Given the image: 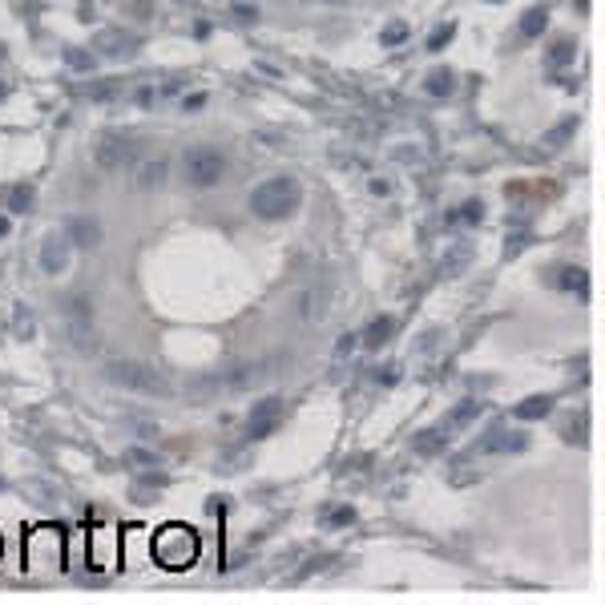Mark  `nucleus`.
I'll return each instance as SVG.
<instances>
[{"label": "nucleus", "instance_id": "nucleus-1", "mask_svg": "<svg viewBox=\"0 0 605 605\" xmlns=\"http://www.w3.org/2000/svg\"><path fill=\"white\" fill-rule=\"evenodd\" d=\"M250 214L263 218V223H283L302 206V186L290 178V174H278V178H266L250 190Z\"/></svg>", "mask_w": 605, "mask_h": 605}, {"label": "nucleus", "instance_id": "nucleus-2", "mask_svg": "<svg viewBox=\"0 0 605 605\" xmlns=\"http://www.w3.org/2000/svg\"><path fill=\"white\" fill-rule=\"evenodd\" d=\"M150 553H154V561H158L162 569H190L202 557V537H198L190 525H162L158 533H154V541H150Z\"/></svg>", "mask_w": 605, "mask_h": 605}, {"label": "nucleus", "instance_id": "nucleus-3", "mask_svg": "<svg viewBox=\"0 0 605 605\" xmlns=\"http://www.w3.org/2000/svg\"><path fill=\"white\" fill-rule=\"evenodd\" d=\"M106 380L126 388V392H142V395H170V380L162 371L145 368L138 359H109L106 364Z\"/></svg>", "mask_w": 605, "mask_h": 605}, {"label": "nucleus", "instance_id": "nucleus-4", "mask_svg": "<svg viewBox=\"0 0 605 605\" xmlns=\"http://www.w3.org/2000/svg\"><path fill=\"white\" fill-rule=\"evenodd\" d=\"M182 174L194 190H211V186H218L226 178V154L218 145H206V142L190 145L182 154Z\"/></svg>", "mask_w": 605, "mask_h": 605}, {"label": "nucleus", "instance_id": "nucleus-5", "mask_svg": "<svg viewBox=\"0 0 605 605\" xmlns=\"http://www.w3.org/2000/svg\"><path fill=\"white\" fill-rule=\"evenodd\" d=\"M25 557H28V569L40 573V569H57L66 561V537L57 525H40L28 533L25 541Z\"/></svg>", "mask_w": 605, "mask_h": 605}, {"label": "nucleus", "instance_id": "nucleus-6", "mask_svg": "<svg viewBox=\"0 0 605 605\" xmlns=\"http://www.w3.org/2000/svg\"><path fill=\"white\" fill-rule=\"evenodd\" d=\"M61 316H66L69 343H73L78 352H90L93 347V302H90V295H69L66 307H61Z\"/></svg>", "mask_w": 605, "mask_h": 605}, {"label": "nucleus", "instance_id": "nucleus-7", "mask_svg": "<svg viewBox=\"0 0 605 605\" xmlns=\"http://www.w3.org/2000/svg\"><path fill=\"white\" fill-rule=\"evenodd\" d=\"M283 416H287L283 395H263V400H254L247 412V436L250 440H266V436H275Z\"/></svg>", "mask_w": 605, "mask_h": 605}, {"label": "nucleus", "instance_id": "nucleus-8", "mask_svg": "<svg viewBox=\"0 0 605 605\" xmlns=\"http://www.w3.org/2000/svg\"><path fill=\"white\" fill-rule=\"evenodd\" d=\"M69 259H73V238L66 235V230H49L45 235V242H40V254L37 263L45 275H66L69 271Z\"/></svg>", "mask_w": 605, "mask_h": 605}, {"label": "nucleus", "instance_id": "nucleus-9", "mask_svg": "<svg viewBox=\"0 0 605 605\" xmlns=\"http://www.w3.org/2000/svg\"><path fill=\"white\" fill-rule=\"evenodd\" d=\"M133 154H138V142H133L130 133H106L102 142H97V166L102 170H121V166H130Z\"/></svg>", "mask_w": 605, "mask_h": 605}, {"label": "nucleus", "instance_id": "nucleus-10", "mask_svg": "<svg viewBox=\"0 0 605 605\" xmlns=\"http://www.w3.org/2000/svg\"><path fill=\"white\" fill-rule=\"evenodd\" d=\"M521 448H529V436L513 432V428H493L485 440H476V452H481V456H493V452H521Z\"/></svg>", "mask_w": 605, "mask_h": 605}, {"label": "nucleus", "instance_id": "nucleus-11", "mask_svg": "<svg viewBox=\"0 0 605 605\" xmlns=\"http://www.w3.org/2000/svg\"><path fill=\"white\" fill-rule=\"evenodd\" d=\"M61 230L73 238V247L93 250L97 242H102V223H97V218H90V214H73V218H69Z\"/></svg>", "mask_w": 605, "mask_h": 605}, {"label": "nucleus", "instance_id": "nucleus-12", "mask_svg": "<svg viewBox=\"0 0 605 605\" xmlns=\"http://www.w3.org/2000/svg\"><path fill=\"white\" fill-rule=\"evenodd\" d=\"M166 174H170V162L150 158L138 166V186H142V190H158V186H166Z\"/></svg>", "mask_w": 605, "mask_h": 605}, {"label": "nucleus", "instance_id": "nucleus-13", "mask_svg": "<svg viewBox=\"0 0 605 605\" xmlns=\"http://www.w3.org/2000/svg\"><path fill=\"white\" fill-rule=\"evenodd\" d=\"M553 412V395H529V400H521L513 408L517 420H545Z\"/></svg>", "mask_w": 605, "mask_h": 605}, {"label": "nucleus", "instance_id": "nucleus-14", "mask_svg": "<svg viewBox=\"0 0 605 605\" xmlns=\"http://www.w3.org/2000/svg\"><path fill=\"white\" fill-rule=\"evenodd\" d=\"M392 331H395V319H392V316L371 319L368 331H364V343H368V347H380V343L392 340Z\"/></svg>", "mask_w": 605, "mask_h": 605}, {"label": "nucleus", "instance_id": "nucleus-15", "mask_svg": "<svg viewBox=\"0 0 605 605\" xmlns=\"http://www.w3.org/2000/svg\"><path fill=\"white\" fill-rule=\"evenodd\" d=\"M545 25H549V9H545V4H533V9L521 16V33H525V37H541Z\"/></svg>", "mask_w": 605, "mask_h": 605}, {"label": "nucleus", "instance_id": "nucleus-16", "mask_svg": "<svg viewBox=\"0 0 605 605\" xmlns=\"http://www.w3.org/2000/svg\"><path fill=\"white\" fill-rule=\"evenodd\" d=\"M33 198H37V190H33V186H13V194H9V211H13V214H28V211H33Z\"/></svg>", "mask_w": 605, "mask_h": 605}, {"label": "nucleus", "instance_id": "nucleus-17", "mask_svg": "<svg viewBox=\"0 0 605 605\" xmlns=\"http://www.w3.org/2000/svg\"><path fill=\"white\" fill-rule=\"evenodd\" d=\"M352 521H356V509H347V505H340V509H328V513H323V525H328V529L352 525Z\"/></svg>", "mask_w": 605, "mask_h": 605}, {"label": "nucleus", "instance_id": "nucleus-18", "mask_svg": "<svg viewBox=\"0 0 605 605\" xmlns=\"http://www.w3.org/2000/svg\"><path fill=\"white\" fill-rule=\"evenodd\" d=\"M90 97L93 102H114V97H121V85L118 81H97V85H90Z\"/></svg>", "mask_w": 605, "mask_h": 605}, {"label": "nucleus", "instance_id": "nucleus-19", "mask_svg": "<svg viewBox=\"0 0 605 605\" xmlns=\"http://www.w3.org/2000/svg\"><path fill=\"white\" fill-rule=\"evenodd\" d=\"M440 444H448V432L444 428H428V436L416 440V452H436Z\"/></svg>", "mask_w": 605, "mask_h": 605}, {"label": "nucleus", "instance_id": "nucleus-20", "mask_svg": "<svg viewBox=\"0 0 605 605\" xmlns=\"http://www.w3.org/2000/svg\"><path fill=\"white\" fill-rule=\"evenodd\" d=\"M126 461L133 464V468H158V456H154V452H145V448H130V452H126Z\"/></svg>", "mask_w": 605, "mask_h": 605}, {"label": "nucleus", "instance_id": "nucleus-21", "mask_svg": "<svg viewBox=\"0 0 605 605\" xmlns=\"http://www.w3.org/2000/svg\"><path fill=\"white\" fill-rule=\"evenodd\" d=\"M473 416H481V400H464L461 408L452 412V420H448V424H468Z\"/></svg>", "mask_w": 605, "mask_h": 605}, {"label": "nucleus", "instance_id": "nucleus-22", "mask_svg": "<svg viewBox=\"0 0 605 605\" xmlns=\"http://www.w3.org/2000/svg\"><path fill=\"white\" fill-rule=\"evenodd\" d=\"M66 61H69L73 69H81V73H90V69H93V57H90V54H81V49H73V45L66 49Z\"/></svg>", "mask_w": 605, "mask_h": 605}, {"label": "nucleus", "instance_id": "nucleus-23", "mask_svg": "<svg viewBox=\"0 0 605 605\" xmlns=\"http://www.w3.org/2000/svg\"><path fill=\"white\" fill-rule=\"evenodd\" d=\"M452 85H456V81H452V73H432V81H428V90L436 93V97H440V93H452Z\"/></svg>", "mask_w": 605, "mask_h": 605}, {"label": "nucleus", "instance_id": "nucleus-24", "mask_svg": "<svg viewBox=\"0 0 605 605\" xmlns=\"http://www.w3.org/2000/svg\"><path fill=\"white\" fill-rule=\"evenodd\" d=\"M452 33H456V28H452V25H444V28H440V33H432V40H428V49H432V54H440V49H444L448 40H452Z\"/></svg>", "mask_w": 605, "mask_h": 605}, {"label": "nucleus", "instance_id": "nucleus-25", "mask_svg": "<svg viewBox=\"0 0 605 605\" xmlns=\"http://www.w3.org/2000/svg\"><path fill=\"white\" fill-rule=\"evenodd\" d=\"M573 57V40H557V49L549 54V61L553 66H561V61H569Z\"/></svg>", "mask_w": 605, "mask_h": 605}, {"label": "nucleus", "instance_id": "nucleus-26", "mask_svg": "<svg viewBox=\"0 0 605 605\" xmlns=\"http://www.w3.org/2000/svg\"><path fill=\"white\" fill-rule=\"evenodd\" d=\"M404 33H408L404 25H388L380 33V45H395V40H404Z\"/></svg>", "mask_w": 605, "mask_h": 605}, {"label": "nucleus", "instance_id": "nucleus-27", "mask_svg": "<svg viewBox=\"0 0 605 605\" xmlns=\"http://www.w3.org/2000/svg\"><path fill=\"white\" fill-rule=\"evenodd\" d=\"M230 13H235L238 21H254V16H259V9H254V4H242V0H238V4H230Z\"/></svg>", "mask_w": 605, "mask_h": 605}, {"label": "nucleus", "instance_id": "nucleus-28", "mask_svg": "<svg viewBox=\"0 0 605 605\" xmlns=\"http://www.w3.org/2000/svg\"><path fill=\"white\" fill-rule=\"evenodd\" d=\"M202 106H206V93H190V97H182V109H186V114H198Z\"/></svg>", "mask_w": 605, "mask_h": 605}, {"label": "nucleus", "instance_id": "nucleus-29", "mask_svg": "<svg viewBox=\"0 0 605 605\" xmlns=\"http://www.w3.org/2000/svg\"><path fill=\"white\" fill-rule=\"evenodd\" d=\"M9 230H13V218H9V214H0V238H9Z\"/></svg>", "mask_w": 605, "mask_h": 605}, {"label": "nucleus", "instance_id": "nucleus-30", "mask_svg": "<svg viewBox=\"0 0 605 605\" xmlns=\"http://www.w3.org/2000/svg\"><path fill=\"white\" fill-rule=\"evenodd\" d=\"M4 93H9V85H4V81H0V97H4Z\"/></svg>", "mask_w": 605, "mask_h": 605}, {"label": "nucleus", "instance_id": "nucleus-31", "mask_svg": "<svg viewBox=\"0 0 605 605\" xmlns=\"http://www.w3.org/2000/svg\"><path fill=\"white\" fill-rule=\"evenodd\" d=\"M323 4H347V0H323Z\"/></svg>", "mask_w": 605, "mask_h": 605}, {"label": "nucleus", "instance_id": "nucleus-32", "mask_svg": "<svg viewBox=\"0 0 605 605\" xmlns=\"http://www.w3.org/2000/svg\"><path fill=\"white\" fill-rule=\"evenodd\" d=\"M0 488H4V476H0Z\"/></svg>", "mask_w": 605, "mask_h": 605}, {"label": "nucleus", "instance_id": "nucleus-33", "mask_svg": "<svg viewBox=\"0 0 605 605\" xmlns=\"http://www.w3.org/2000/svg\"><path fill=\"white\" fill-rule=\"evenodd\" d=\"M0 553H4V541H0Z\"/></svg>", "mask_w": 605, "mask_h": 605}]
</instances>
